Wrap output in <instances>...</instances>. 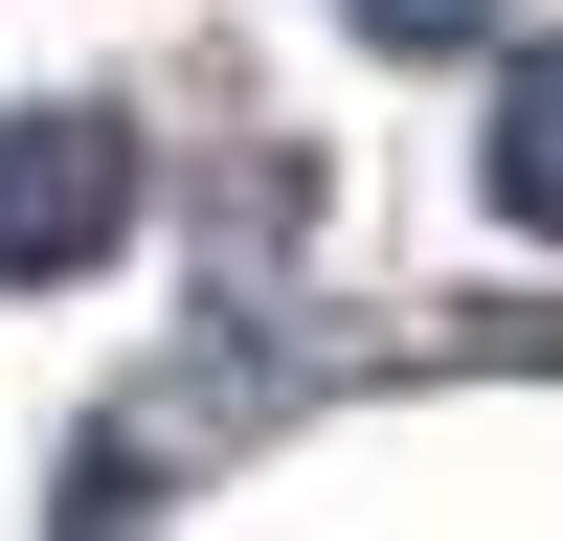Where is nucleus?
<instances>
[{"label": "nucleus", "mask_w": 563, "mask_h": 541, "mask_svg": "<svg viewBox=\"0 0 563 541\" xmlns=\"http://www.w3.org/2000/svg\"><path fill=\"white\" fill-rule=\"evenodd\" d=\"M135 225V135L113 113H0V270H90Z\"/></svg>", "instance_id": "1"}, {"label": "nucleus", "mask_w": 563, "mask_h": 541, "mask_svg": "<svg viewBox=\"0 0 563 541\" xmlns=\"http://www.w3.org/2000/svg\"><path fill=\"white\" fill-rule=\"evenodd\" d=\"M361 23H384V45H474L496 0H361Z\"/></svg>", "instance_id": "3"}, {"label": "nucleus", "mask_w": 563, "mask_h": 541, "mask_svg": "<svg viewBox=\"0 0 563 541\" xmlns=\"http://www.w3.org/2000/svg\"><path fill=\"white\" fill-rule=\"evenodd\" d=\"M496 203L563 249V45H519V68H496Z\"/></svg>", "instance_id": "2"}]
</instances>
